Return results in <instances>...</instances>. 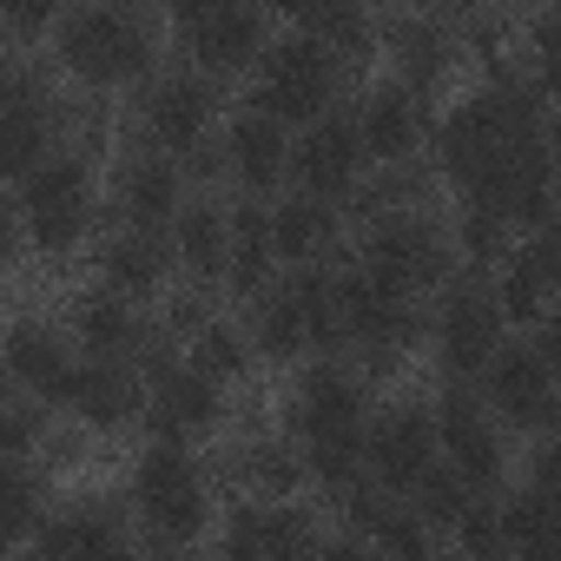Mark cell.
<instances>
[{"label": "cell", "instance_id": "1", "mask_svg": "<svg viewBox=\"0 0 561 561\" xmlns=\"http://www.w3.org/2000/svg\"><path fill=\"white\" fill-rule=\"evenodd\" d=\"M364 383L337 364L305 370V383L291 390V430L305 443V462L324 489L351 495L370 469V436H364Z\"/></svg>", "mask_w": 561, "mask_h": 561}, {"label": "cell", "instance_id": "2", "mask_svg": "<svg viewBox=\"0 0 561 561\" xmlns=\"http://www.w3.org/2000/svg\"><path fill=\"white\" fill-rule=\"evenodd\" d=\"M522 139H541V100L528 87H489L476 100H462L443 133H436V159L456 185H476L502 152H515Z\"/></svg>", "mask_w": 561, "mask_h": 561}, {"label": "cell", "instance_id": "3", "mask_svg": "<svg viewBox=\"0 0 561 561\" xmlns=\"http://www.w3.org/2000/svg\"><path fill=\"white\" fill-rule=\"evenodd\" d=\"M60 67L87 87H133V80H152L159 67V41L139 14L113 8V0H100V8H80L67 27H60Z\"/></svg>", "mask_w": 561, "mask_h": 561}, {"label": "cell", "instance_id": "4", "mask_svg": "<svg viewBox=\"0 0 561 561\" xmlns=\"http://www.w3.org/2000/svg\"><path fill=\"white\" fill-rule=\"evenodd\" d=\"M337 47H324L318 34L305 41H277L264 54V73L251 87V106L271 113V119H285V126H318L337 100Z\"/></svg>", "mask_w": 561, "mask_h": 561}, {"label": "cell", "instance_id": "5", "mask_svg": "<svg viewBox=\"0 0 561 561\" xmlns=\"http://www.w3.org/2000/svg\"><path fill=\"white\" fill-rule=\"evenodd\" d=\"M133 508H139V522H146L159 541H192V535L205 528V515H211V495H205L198 462H192L179 443L159 436V443L139 456V469H133Z\"/></svg>", "mask_w": 561, "mask_h": 561}, {"label": "cell", "instance_id": "6", "mask_svg": "<svg viewBox=\"0 0 561 561\" xmlns=\"http://www.w3.org/2000/svg\"><path fill=\"white\" fill-rule=\"evenodd\" d=\"M21 225L34 231V244L47 257L73 251L87 238V225H93V172L80 159H60L54 152L41 172L21 179Z\"/></svg>", "mask_w": 561, "mask_h": 561}, {"label": "cell", "instance_id": "7", "mask_svg": "<svg viewBox=\"0 0 561 561\" xmlns=\"http://www.w3.org/2000/svg\"><path fill=\"white\" fill-rule=\"evenodd\" d=\"M337 291H344V337H351L377 370H390V364L423 337V318H416L410 291H397L390 277L351 271V277H337Z\"/></svg>", "mask_w": 561, "mask_h": 561}, {"label": "cell", "instance_id": "8", "mask_svg": "<svg viewBox=\"0 0 561 561\" xmlns=\"http://www.w3.org/2000/svg\"><path fill=\"white\" fill-rule=\"evenodd\" d=\"M364 271L390 277L397 291H436L449 277V244L443 231L423 218V211H383L370 231H364Z\"/></svg>", "mask_w": 561, "mask_h": 561}, {"label": "cell", "instance_id": "9", "mask_svg": "<svg viewBox=\"0 0 561 561\" xmlns=\"http://www.w3.org/2000/svg\"><path fill=\"white\" fill-rule=\"evenodd\" d=\"M554 165H561V152L548 146V139H522L515 152H502L476 185H462L476 205H489V211H502L508 225H541L548 211H554V192H561V179H554Z\"/></svg>", "mask_w": 561, "mask_h": 561}, {"label": "cell", "instance_id": "10", "mask_svg": "<svg viewBox=\"0 0 561 561\" xmlns=\"http://www.w3.org/2000/svg\"><path fill=\"white\" fill-rule=\"evenodd\" d=\"M211 119H218V87L205 73H179V80H159L146 93V139L172 159H192V165H211L205 159V139H211Z\"/></svg>", "mask_w": 561, "mask_h": 561}, {"label": "cell", "instance_id": "11", "mask_svg": "<svg viewBox=\"0 0 561 561\" xmlns=\"http://www.w3.org/2000/svg\"><path fill=\"white\" fill-rule=\"evenodd\" d=\"M502 298L482 291V285H462L443 298V318H436V351H443V370L449 377H476L502 357Z\"/></svg>", "mask_w": 561, "mask_h": 561}, {"label": "cell", "instance_id": "12", "mask_svg": "<svg viewBox=\"0 0 561 561\" xmlns=\"http://www.w3.org/2000/svg\"><path fill=\"white\" fill-rule=\"evenodd\" d=\"M67 113L54 106V93L34 80V73H14L8 93H0V139H8V172L27 179L54 159V139H60Z\"/></svg>", "mask_w": 561, "mask_h": 561}, {"label": "cell", "instance_id": "13", "mask_svg": "<svg viewBox=\"0 0 561 561\" xmlns=\"http://www.w3.org/2000/svg\"><path fill=\"white\" fill-rule=\"evenodd\" d=\"M146 416H152V430L165 436V443H185V436H205L218 416H225V403H218V377L211 370H198V364H165V370H152L146 377Z\"/></svg>", "mask_w": 561, "mask_h": 561}, {"label": "cell", "instance_id": "14", "mask_svg": "<svg viewBox=\"0 0 561 561\" xmlns=\"http://www.w3.org/2000/svg\"><path fill=\"white\" fill-rule=\"evenodd\" d=\"M364 159H370V146H364V126H357V119H318V126L305 133V146L291 152V172H298L305 192H318V198L337 205V198L357 192Z\"/></svg>", "mask_w": 561, "mask_h": 561}, {"label": "cell", "instance_id": "15", "mask_svg": "<svg viewBox=\"0 0 561 561\" xmlns=\"http://www.w3.org/2000/svg\"><path fill=\"white\" fill-rule=\"evenodd\" d=\"M561 377L535 357V351H502L489 364V403L502 410V423L515 430H561Z\"/></svg>", "mask_w": 561, "mask_h": 561}, {"label": "cell", "instance_id": "16", "mask_svg": "<svg viewBox=\"0 0 561 561\" xmlns=\"http://www.w3.org/2000/svg\"><path fill=\"white\" fill-rule=\"evenodd\" d=\"M436 423L423 410H390L377 430H370V476L390 489V495H410L430 469H436Z\"/></svg>", "mask_w": 561, "mask_h": 561}, {"label": "cell", "instance_id": "17", "mask_svg": "<svg viewBox=\"0 0 561 561\" xmlns=\"http://www.w3.org/2000/svg\"><path fill=\"white\" fill-rule=\"evenodd\" d=\"M436 436H443L449 462H456L476 489H489V482L502 476V436H495V423L476 410L469 390H449V397L436 403Z\"/></svg>", "mask_w": 561, "mask_h": 561}, {"label": "cell", "instance_id": "18", "mask_svg": "<svg viewBox=\"0 0 561 561\" xmlns=\"http://www.w3.org/2000/svg\"><path fill=\"white\" fill-rule=\"evenodd\" d=\"M60 410H73L87 430H119L139 416V383L119 370V357H93V364H73Z\"/></svg>", "mask_w": 561, "mask_h": 561}, {"label": "cell", "instance_id": "19", "mask_svg": "<svg viewBox=\"0 0 561 561\" xmlns=\"http://www.w3.org/2000/svg\"><path fill=\"white\" fill-rule=\"evenodd\" d=\"M264 8L257 0H231L225 14H211L198 34H185V47H192V60L205 67V73H244V67H257V54H264Z\"/></svg>", "mask_w": 561, "mask_h": 561}, {"label": "cell", "instance_id": "20", "mask_svg": "<svg viewBox=\"0 0 561 561\" xmlns=\"http://www.w3.org/2000/svg\"><path fill=\"white\" fill-rule=\"evenodd\" d=\"M357 126H364L370 159H383V165H410V159L423 152L430 113H423V100H416L410 87H383V93H370V100H364Z\"/></svg>", "mask_w": 561, "mask_h": 561}, {"label": "cell", "instance_id": "21", "mask_svg": "<svg viewBox=\"0 0 561 561\" xmlns=\"http://www.w3.org/2000/svg\"><path fill=\"white\" fill-rule=\"evenodd\" d=\"M225 165L244 192H271L277 179L291 172V146H285V119H271V113H244L231 133H225Z\"/></svg>", "mask_w": 561, "mask_h": 561}, {"label": "cell", "instance_id": "22", "mask_svg": "<svg viewBox=\"0 0 561 561\" xmlns=\"http://www.w3.org/2000/svg\"><path fill=\"white\" fill-rule=\"evenodd\" d=\"M561 291V238L554 231H541L535 244H522L515 257H502V311L508 318H522V324H541V311H548V298Z\"/></svg>", "mask_w": 561, "mask_h": 561}, {"label": "cell", "instance_id": "23", "mask_svg": "<svg viewBox=\"0 0 561 561\" xmlns=\"http://www.w3.org/2000/svg\"><path fill=\"white\" fill-rule=\"evenodd\" d=\"M225 548L231 554H305V548H318V528L271 495V502L238 508V522L225 528Z\"/></svg>", "mask_w": 561, "mask_h": 561}, {"label": "cell", "instance_id": "24", "mask_svg": "<svg viewBox=\"0 0 561 561\" xmlns=\"http://www.w3.org/2000/svg\"><path fill=\"white\" fill-rule=\"evenodd\" d=\"M271 238H277V257H285V264H324L331 244H337V211H331V198H318V192L285 198V205L271 211Z\"/></svg>", "mask_w": 561, "mask_h": 561}, {"label": "cell", "instance_id": "25", "mask_svg": "<svg viewBox=\"0 0 561 561\" xmlns=\"http://www.w3.org/2000/svg\"><path fill=\"white\" fill-rule=\"evenodd\" d=\"M179 165L172 159H159V146L152 152H139L126 172H119V211L133 218V225H152V231H165L172 218H179Z\"/></svg>", "mask_w": 561, "mask_h": 561}, {"label": "cell", "instance_id": "26", "mask_svg": "<svg viewBox=\"0 0 561 561\" xmlns=\"http://www.w3.org/2000/svg\"><path fill=\"white\" fill-rule=\"evenodd\" d=\"M165 238L152 231V225H133L126 238H106V251H100V277L113 291H126V298H152L159 285H165Z\"/></svg>", "mask_w": 561, "mask_h": 561}, {"label": "cell", "instance_id": "27", "mask_svg": "<svg viewBox=\"0 0 561 561\" xmlns=\"http://www.w3.org/2000/svg\"><path fill=\"white\" fill-rule=\"evenodd\" d=\"M8 377H14L27 397L60 403V390H67V377H73V357L60 351V337H54L47 324H14V337H8Z\"/></svg>", "mask_w": 561, "mask_h": 561}, {"label": "cell", "instance_id": "28", "mask_svg": "<svg viewBox=\"0 0 561 561\" xmlns=\"http://www.w3.org/2000/svg\"><path fill=\"white\" fill-rule=\"evenodd\" d=\"M73 331H80V344L93 351V357H126V351H146L152 337H146V324L133 318V298L126 291H93V298H80V311H73Z\"/></svg>", "mask_w": 561, "mask_h": 561}, {"label": "cell", "instance_id": "29", "mask_svg": "<svg viewBox=\"0 0 561 561\" xmlns=\"http://www.w3.org/2000/svg\"><path fill=\"white\" fill-rule=\"evenodd\" d=\"M126 548V535H119V522L106 515V508H73V515H60V522H47L41 528V541H34V554L41 561H106V554H119Z\"/></svg>", "mask_w": 561, "mask_h": 561}, {"label": "cell", "instance_id": "30", "mask_svg": "<svg viewBox=\"0 0 561 561\" xmlns=\"http://www.w3.org/2000/svg\"><path fill=\"white\" fill-rule=\"evenodd\" d=\"M277 264V238H271V211L264 205H238L231 211V285L244 298L264 291V277Z\"/></svg>", "mask_w": 561, "mask_h": 561}, {"label": "cell", "instance_id": "31", "mask_svg": "<svg viewBox=\"0 0 561 561\" xmlns=\"http://www.w3.org/2000/svg\"><path fill=\"white\" fill-rule=\"evenodd\" d=\"M251 344H257V357H271V364H291V357L318 351V344H311V324H305V311H298V298H291V285L271 291V298L251 311Z\"/></svg>", "mask_w": 561, "mask_h": 561}, {"label": "cell", "instance_id": "32", "mask_svg": "<svg viewBox=\"0 0 561 561\" xmlns=\"http://www.w3.org/2000/svg\"><path fill=\"white\" fill-rule=\"evenodd\" d=\"M390 54H397V73H403V87H443L449 80V60H456V47H449V34L443 27H430V21H410V27H397V41H390Z\"/></svg>", "mask_w": 561, "mask_h": 561}, {"label": "cell", "instance_id": "33", "mask_svg": "<svg viewBox=\"0 0 561 561\" xmlns=\"http://www.w3.org/2000/svg\"><path fill=\"white\" fill-rule=\"evenodd\" d=\"M179 257L198 277H231V218L211 211V205L179 211Z\"/></svg>", "mask_w": 561, "mask_h": 561}, {"label": "cell", "instance_id": "34", "mask_svg": "<svg viewBox=\"0 0 561 561\" xmlns=\"http://www.w3.org/2000/svg\"><path fill=\"white\" fill-rule=\"evenodd\" d=\"M502 535H508V548H522V554H561V508H554L548 495L522 489V495L502 508Z\"/></svg>", "mask_w": 561, "mask_h": 561}, {"label": "cell", "instance_id": "35", "mask_svg": "<svg viewBox=\"0 0 561 561\" xmlns=\"http://www.w3.org/2000/svg\"><path fill=\"white\" fill-rule=\"evenodd\" d=\"M410 495H416L423 522H443V528H456V522H462V508L476 502V482H469L456 462H436V469H430V476H423Z\"/></svg>", "mask_w": 561, "mask_h": 561}, {"label": "cell", "instance_id": "36", "mask_svg": "<svg viewBox=\"0 0 561 561\" xmlns=\"http://www.w3.org/2000/svg\"><path fill=\"white\" fill-rule=\"evenodd\" d=\"M34 522H41V482L27 469V456H8V489H0V548H14Z\"/></svg>", "mask_w": 561, "mask_h": 561}, {"label": "cell", "instance_id": "37", "mask_svg": "<svg viewBox=\"0 0 561 561\" xmlns=\"http://www.w3.org/2000/svg\"><path fill=\"white\" fill-rule=\"evenodd\" d=\"M305 469H311V462H291V449H277V443H251V449L238 456V476H244L257 495H291Z\"/></svg>", "mask_w": 561, "mask_h": 561}, {"label": "cell", "instance_id": "38", "mask_svg": "<svg viewBox=\"0 0 561 561\" xmlns=\"http://www.w3.org/2000/svg\"><path fill=\"white\" fill-rule=\"evenodd\" d=\"M456 244H462V257H469L476 271H482V264H502V257H508V218L469 198V211H462V225H456Z\"/></svg>", "mask_w": 561, "mask_h": 561}, {"label": "cell", "instance_id": "39", "mask_svg": "<svg viewBox=\"0 0 561 561\" xmlns=\"http://www.w3.org/2000/svg\"><path fill=\"white\" fill-rule=\"evenodd\" d=\"M251 351H257V344H244L231 324H198V337H192V364H198V370H211L218 383H225V377H244Z\"/></svg>", "mask_w": 561, "mask_h": 561}, {"label": "cell", "instance_id": "40", "mask_svg": "<svg viewBox=\"0 0 561 561\" xmlns=\"http://www.w3.org/2000/svg\"><path fill=\"white\" fill-rule=\"evenodd\" d=\"M456 535H462V548H476V554H502V548H508V535H502V508H482V502L462 508Z\"/></svg>", "mask_w": 561, "mask_h": 561}, {"label": "cell", "instance_id": "41", "mask_svg": "<svg viewBox=\"0 0 561 561\" xmlns=\"http://www.w3.org/2000/svg\"><path fill=\"white\" fill-rule=\"evenodd\" d=\"M535 80H541V93L561 100V14H548L535 27Z\"/></svg>", "mask_w": 561, "mask_h": 561}, {"label": "cell", "instance_id": "42", "mask_svg": "<svg viewBox=\"0 0 561 561\" xmlns=\"http://www.w3.org/2000/svg\"><path fill=\"white\" fill-rule=\"evenodd\" d=\"M54 14H60V0H8V27H14L21 41L47 34V27H54Z\"/></svg>", "mask_w": 561, "mask_h": 561}, {"label": "cell", "instance_id": "43", "mask_svg": "<svg viewBox=\"0 0 561 561\" xmlns=\"http://www.w3.org/2000/svg\"><path fill=\"white\" fill-rule=\"evenodd\" d=\"M277 8H285V14H291L305 34H324V27H331L344 8H351V0H277Z\"/></svg>", "mask_w": 561, "mask_h": 561}, {"label": "cell", "instance_id": "44", "mask_svg": "<svg viewBox=\"0 0 561 561\" xmlns=\"http://www.w3.org/2000/svg\"><path fill=\"white\" fill-rule=\"evenodd\" d=\"M528 489H535V495H548V502L561 508V443H548V449L535 456V469H528Z\"/></svg>", "mask_w": 561, "mask_h": 561}, {"label": "cell", "instance_id": "45", "mask_svg": "<svg viewBox=\"0 0 561 561\" xmlns=\"http://www.w3.org/2000/svg\"><path fill=\"white\" fill-rule=\"evenodd\" d=\"M165 8H172V27H179V34H198L211 14L231 8V0H165Z\"/></svg>", "mask_w": 561, "mask_h": 561}, {"label": "cell", "instance_id": "46", "mask_svg": "<svg viewBox=\"0 0 561 561\" xmlns=\"http://www.w3.org/2000/svg\"><path fill=\"white\" fill-rule=\"evenodd\" d=\"M34 436H41V416H34L27 403H14V410H8V456H27Z\"/></svg>", "mask_w": 561, "mask_h": 561}, {"label": "cell", "instance_id": "47", "mask_svg": "<svg viewBox=\"0 0 561 561\" xmlns=\"http://www.w3.org/2000/svg\"><path fill=\"white\" fill-rule=\"evenodd\" d=\"M535 357L561 377V318H541V331H535Z\"/></svg>", "mask_w": 561, "mask_h": 561}, {"label": "cell", "instance_id": "48", "mask_svg": "<svg viewBox=\"0 0 561 561\" xmlns=\"http://www.w3.org/2000/svg\"><path fill=\"white\" fill-rule=\"evenodd\" d=\"M410 8H436V0H410Z\"/></svg>", "mask_w": 561, "mask_h": 561}]
</instances>
